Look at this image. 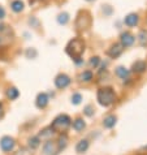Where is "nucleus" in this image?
Segmentation results:
<instances>
[{"mask_svg":"<svg viewBox=\"0 0 147 155\" xmlns=\"http://www.w3.org/2000/svg\"><path fill=\"white\" fill-rule=\"evenodd\" d=\"M67 54L70 56L73 60L80 59L81 55L85 52V42L80 39V38H74L67 45Z\"/></svg>","mask_w":147,"mask_h":155,"instance_id":"1","label":"nucleus"},{"mask_svg":"<svg viewBox=\"0 0 147 155\" xmlns=\"http://www.w3.org/2000/svg\"><path fill=\"white\" fill-rule=\"evenodd\" d=\"M98 102L100 106H104V107H108L111 106L112 103H115L116 101V95H115V91L112 87H103L98 91Z\"/></svg>","mask_w":147,"mask_h":155,"instance_id":"2","label":"nucleus"},{"mask_svg":"<svg viewBox=\"0 0 147 155\" xmlns=\"http://www.w3.org/2000/svg\"><path fill=\"white\" fill-rule=\"evenodd\" d=\"M69 127H70V117L68 115H59L52 121V124H51L52 130L59 132V133L65 132Z\"/></svg>","mask_w":147,"mask_h":155,"instance_id":"3","label":"nucleus"},{"mask_svg":"<svg viewBox=\"0 0 147 155\" xmlns=\"http://www.w3.org/2000/svg\"><path fill=\"white\" fill-rule=\"evenodd\" d=\"M91 25V17H90L89 12H80L78 17L76 20V28L78 30H85L90 28Z\"/></svg>","mask_w":147,"mask_h":155,"instance_id":"4","label":"nucleus"},{"mask_svg":"<svg viewBox=\"0 0 147 155\" xmlns=\"http://www.w3.org/2000/svg\"><path fill=\"white\" fill-rule=\"evenodd\" d=\"M122 51H124V46L121 45V43H113V45L108 48L107 55L109 58H112V59H116V58H119L120 55L122 54Z\"/></svg>","mask_w":147,"mask_h":155,"instance_id":"5","label":"nucleus"},{"mask_svg":"<svg viewBox=\"0 0 147 155\" xmlns=\"http://www.w3.org/2000/svg\"><path fill=\"white\" fill-rule=\"evenodd\" d=\"M15 145H16V142H15V140L12 138V137L5 136V137H3V138L0 140V147H2V150L3 151H5V153L13 150Z\"/></svg>","mask_w":147,"mask_h":155,"instance_id":"6","label":"nucleus"},{"mask_svg":"<svg viewBox=\"0 0 147 155\" xmlns=\"http://www.w3.org/2000/svg\"><path fill=\"white\" fill-rule=\"evenodd\" d=\"M55 85L57 89H65L70 85V78L67 74H59L55 78Z\"/></svg>","mask_w":147,"mask_h":155,"instance_id":"7","label":"nucleus"},{"mask_svg":"<svg viewBox=\"0 0 147 155\" xmlns=\"http://www.w3.org/2000/svg\"><path fill=\"white\" fill-rule=\"evenodd\" d=\"M134 41H136V38H134L133 34L130 33H128V31H125L121 34V38H120V42H121V45H122L124 47H130Z\"/></svg>","mask_w":147,"mask_h":155,"instance_id":"8","label":"nucleus"},{"mask_svg":"<svg viewBox=\"0 0 147 155\" xmlns=\"http://www.w3.org/2000/svg\"><path fill=\"white\" fill-rule=\"evenodd\" d=\"M138 21H139V18H138V15L130 13V15H128L126 17H125L124 22H125V25H126V26L133 28V26H136V25H138Z\"/></svg>","mask_w":147,"mask_h":155,"instance_id":"9","label":"nucleus"},{"mask_svg":"<svg viewBox=\"0 0 147 155\" xmlns=\"http://www.w3.org/2000/svg\"><path fill=\"white\" fill-rule=\"evenodd\" d=\"M35 103H37V107H39V108H44V107L48 104V95H47L46 93L38 94Z\"/></svg>","mask_w":147,"mask_h":155,"instance_id":"10","label":"nucleus"},{"mask_svg":"<svg viewBox=\"0 0 147 155\" xmlns=\"http://www.w3.org/2000/svg\"><path fill=\"white\" fill-rule=\"evenodd\" d=\"M57 149H56V145L52 141H47L46 145L43 146V153L46 155H52V154H56Z\"/></svg>","mask_w":147,"mask_h":155,"instance_id":"11","label":"nucleus"},{"mask_svg":"<svg viewBox=\"0 0 147 155\" xmlns=\"http://www.w3.org/2000/svg\"><path fill=\"white\" fill-rule=\"evenodd\" d=\"M116 121H117V117L113 116V115H109V116H107V117H104V120H103V127L111 129V128H113L116 125Z\"/></svg>","mask_w":147,"mask_h":155,"instance_id":"12","label":"nucleus"},{"mask_svg":"<svg viewBox=\"0 0 147 155\" xmlns=\"http://www.w3.org/2000/svg\"><path fill=\"white\" fill-rule=\"evenodd\" d=\"M24 7H25V4H24V2H21V0H13V2L11 3V9L15 13H20V12H22Z\"/></svg>","mask_w":147,"mask_h":155,"instance_id":"13","label":"nucleus"},{"mask_svg":"<svg viewBox=\"0 0 147 155\" xmlns=\"http://www.w3.org/2000/svg\"><path fill=\"white\" fill-rule=\"evenodd\" d=\"M87 149H89V141L87 140H81L76 146V151L80 153V154L86 153L87 151Z\"/></svg>","mask_w":147,"mask_h":155,"instance_id":"14","label":"nucleus"},{"mask_svg":"<svg viewBox=\"0 0 147 155\" xmlns=\"http://www.w3.org/2000/svg\"><path fill=\"white\" fill-rule=\"evenodd\" d=\"M146 68H147V64H146V61H142V60H138V61L133 64V72H137V73L145 72Z\"/></svg>","mask_w":147,"mask_h":155,"instance_id":"15","label":"nucleus"},{"mask_svg":"<svg viewBox=\"0 0 147 155\" xmlns=\"http://www.w3.org/2000/svg\"><path fill=\"white\" fill-rule=\"evenodd\" d=\"M52 134H54V130H52V128H47V129H43V130L39 133V136H38V137H39V138H44V140H50L51 138V137H52Z\"/></svg>","mask_w":147,"mask_h":155,"instance_id":"16","label":"nucleus"},{"mask_svg":"<svg viewBox=\"0 0 147 155\" xmlns=\"http://www.w3.org/2000/svg\"><path fill=\"white\" fill-rule=\"evenodd\" d=\"M85 127H86V124H85V121H83L82 119H77V120H74V121H73V129H74V130H77V132L83 130Z\"/></svg>","mask_w":147,"mask_h":155,"instance_id":"17","label":"nucleus"},{"mask_svg":"<svg viewBox=\"0 0 147 155\" xmlns=\"http://www.w3.org/2000/svg\"><path fill=\"white\" fill-rule=\"evenodd\" d=\"M116 74H117V77H120V78L125 80L129 76V71L125 67H117L116 68Z\"/></svg>","mask_w":147,"mask_h":155,"instance_id":"18","label":"nucleus"},{"mask_svg":"<svg viewBox=\"0 0 147 155\" xmlns=\"http://www.w3.org/2000/svg\"><path fill=\"white\" fill-rule=\"evenodd\" d=\"M20 95V91L17 90L16 87H9L7 90V97L11 99V101H13V99H17Z\"/></svg>","mask_w":147,"mask_h":155,"instance_id":"19","label":"nucleus"},{"mask_svg":"<svg viewBox=\"0 0 147 155\" xmlns=\"http://www.w3.org/2000/svg\"><path fill=\"white\" fill-rule=\"evenodd\" d=\"M39 145H41L39 137H31V138L29 140V147L31 150H35L37 147H39Z\"/></svg>","mask_w":147,"mask_h":155,"instance_id":"20","label":"nucleus"},{"mask_svg":"<svg viewBox=\"0 0 147 155\" xmlns=\"http://www.w3.org/2000/svg\"><path fill=\"white\" fill-rule=\"evenodd\" d=\"M69 21V15L67 13V12H63V13H60L57 16V22L60 25H67Z\"/></svg>","mask_w":147,"mask_h":155,"instance_id":"21","label":"nucleus"},{"mask_svg":"<svg viewBox=\"0 0 147 155\" xmlns=\"http://www.w3.org/2000/svg\"><path fill=\"white\" fill-rule=\"evenodd\" d=\"M81 80L85 81V82H89V81H91L93 80V72L91 71H85L81 74Z\"/></svg>","mask_w":147,"mask_h":155,"instance_id":"22","label":"nucleus"},{"mask_svg":"<svg viewBox=\"0 0 147 155\" xmlns=\"http://www.w3.org/2000/svg\"><path fill=\"white\" fill-rule=\"evenodd\" d=\"M67 142H68V137L65 136V134H64L63 137H60V138H59V150H61V149H64V147H65V146H67Z\"/></svg>","mask_w":147,"mask_h":155,"instance_id":"23","label":"nucleus"},{"mask_svg":"<svg viewBox=\"0 0 147 155\" xmlns=\"http://www.w3.org/2000/svg\"><path fill=\"white\" fill-rule=\"evenodd\" d=\"M81 101H82L81 94H78V93L73 94V97H72V103H73V104H80Z\"/></svg>","mask_w":147,"mask_h":155,"instance_id":"24","label":"nucleus"},{"mask_svg":"<svg viewBox=\"0 0 147 155\" xmlns=\"http://www.w3.org/2000/svg\"><path fill=\"white\" fill-rule=\"evenodd\" d=\"M37 55H38V52L34 48H28L26 50V56L29 58V59H35L37 58Z\"/></svg>","mask_w":147,"mask_h":155,"instance_id":"25","label":"nucleus"},{"mask_svg":"<svg viewBox=\"0 0 147 155\" xmlns=\"http://www.w3.org/2000/svg\"><path fill=\"white\" fill-rule=\"evenodd\" d=\"M138 37H139V42H141V45H142V46H145L146 43H147V33H146V31H141V33H139V35H138Z\"/></svg>","mask_w":147,"mask_h":155,"instance_id":"26","label":"nucleus"},{"mask_svg":"<svg viewBox=\"0 0 147 155\" xmlns=\"http://www.w3.org/2000/svg\"><path fill=\"white\" fill-rule=\"evenodd\" d=\"M99 63H100V59L98 56H94V58H91V60H90V65L93 68H96L99 65Z\"/></svg>","mask_w":147,"mask_h":155,"instance_id":"27","label":"nucleus"},{"mask_svg":"<svg viewBox=\"0 0 147 155\" xmlns=\"http://www.w3.org/2000/svg\"><path fill=\"white\" fill-rule=\"evenodd\" d=\"M16 155H33V154H31V151H30V150H28V149H21L18 153H16Z\"/></svg>","mask_w":147,"mask_h":155,"instance_id":"28","label":"nucleus"},{"mask_svg":"<svg viewBox=\"0 0 147 155\" xmlns=\"http://www.w3.org/2000/svg\"><path fill=\"white\" fill-rule=\"evenodd\" d=\"M85 114L86 115H87V116H93V111H91V107H90V106H87V107H86V108H85Z\"/></svg>","mask_w":147,"mask_h":155,"instance_id":"29","label":"nucleus"},{"mask_svg":"<svg viewBox=\"0 0 147 155\" xmlns=\"http://www.w3.org/2000/svg\"><path fill=\"white\" fill-rule=\"evenodd\" d=\"M7 28H8L7 25H4V24H0V33H5V31H9V30H8Z\"/></svg>","mask_w":147,"mask_h":155,"instance_id":"30","label":"nucleus"},{"mask_svg":"<svg viewBox=\"0 0 147 155\" xmlns=\"http://www.w3.org/2000/svg\"><path fill=\"white\" fill-rule=\"evenodd\" d=\"M5 17V9L3 7H0V20H3Z\"/></svg>","mask_w":147,"mask_h":155,"instance_id":"31","label":"nucleus"},{"mask_svg":"<svg viewBox=\"0 0 147 155\" xmlns=\"http://www.w3.org/2000/svg\"><path fill=\"white\" fill-rule=\"evenodd\" d=\"M29 24H30V25L33 24V25H35V26H38V21H37L35 18H34V17H31V18L29 20Z\"/></svg>","mask_w":147,"mask_h":155,"instance_id":"32","label":"nucleus"},{"mask_svg":"<svg viewBox=\"0 0 147 155\" xmlns=\"http://www.w3.org/2000/svg\"><path fill=\"white\" fill-rule=\"evenodd\" d=\"M3 114H4V111H3V103H0V117L3 116Z\"/></svg>","mask_w":147,"mask_h":155,"instance_id":"33","label":"nucleus"},{"mask_svg":"<svg viewBox=\"0 0 147 155\" xmlns=\"http://www.w3.org/2000/svg\"><path fill=\"white\" fill-rule=\"evenodd\" d=\"M34 2H35V0H30V4H34Z\"/></svg>","mask_w":147,"mask_h":155,"instance_id":"34","label":"nucleus"},{"mask_svg":"<svg viewBox=\"0 0 147 155\" xmlns=\"http://www.w3.org/2000/svg\"><path fill=\"white\" fill-rule=\"evenodd\" d=\"M86 2H94V0H86Z\"/></svg>","mask_w":147,"mask_h":155,"instance_id":"35","label":"nucleus"}]
</instances>
